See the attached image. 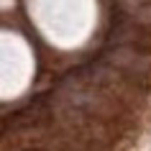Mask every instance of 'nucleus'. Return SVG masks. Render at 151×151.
<instances>
[{"mask_svg":"<svg viewBox=\"0 0 151 151\" xmlns=\"http://www.w3.org/2000/svg\"><path fill=\"white\" fill-rule=\"evenodd\" d=\"M28 151H41V149H28Z\"/></svg>","mask_w":151,"mask_h":151,"instance_id":"1","label":"nucleus"}]
</instances>
